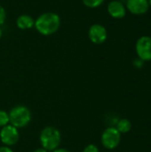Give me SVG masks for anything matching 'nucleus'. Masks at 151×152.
Segmentation results:
<instances>
[{
    "label": "nucleus",
    "instance_id": "obj_1",
    "mask_svg": "<svg viewBox=\"0 0 151 152\" xmlns=\"http://www.w3.org/2000/svg\"><path fill=\"white\" fill-rule=\"evenodd\" d=\"M61 26V18L55 12H44L35 20L36 31L44 36H50L58 31Z\"/></svg>",
    "mask_w": 151,
    "mask_h": 152
},
{
    "label": "nucleus",
    "instance_id": "obj_2",
    "mask_svg": "<svg viewBox=\"0 0 151 152\" xmlns=\"http://www.w3.org/2000/svg\"><path fill=\"white\" fill-rule=\"evenodd\" d=\"M39 140L43 149L47 151H53L60 146L61 135L57 128L47 126L41 131Z\"/></svg>",
    "mask_w": 151,
    "mask_h": 152
},
{
    "label": "nucleus",
    "instance_id": "obj_3",
    "mask_svg": "<svg viewBox=\"0 0 151 152\" xmlns=\"http://www.w3.org/2000/svg\"><path fill=\"white\" fill-rule=\"evenodd\" d=\"M9 115V123L10 125L15 126L16 128H22L28 126L31 120V112L30 110L23 105H18L13 107Z\"/></svg>",
    "mask_w": 151,
    "mask_h": 152
},
{
    "label": "nucleus",
    "instance_id": "obj_4",
    "mask_svg": "<svg viewBox=\"0 0 151 152\" xmlns=\"http://www.w3.org/2000/svg\"><path fill=\"white\" fill-rule=\"evenodd\" d=\"M121 134L115 126L107 127L101 134V142L102 146L107 150H115L121 142Z\"/></svg>",
    "mask_w": 151,
    "mask_h": 152
},
{
    "label": "nucleus",
    "instance_id": "obj_5",
    "mask_svg": "<svg viewBox=\"0 0 151 152\" xmlns=\"http://www.w3.org/2000/svg\"><path fill=\"white\" fill-rule=\"evenodd\" d=\"M135 50L138 58L143 61H151V37L142 36L141 37L135 45Z\"/></svg>",
    "mask_w": 151,
    "mask_h": 152
},
{
    "label": "nucleus",
    "instance_id": "obj_6",
    "mask_svg": "<svg viewBox=\"0 0 151 152\" xmlns=\"http://www.w3.org/2000/svg\"><path fill=\"white\" fill-rule=\"evenodd\" d=\"M20 134L18 128L8 124L7 126L2 127L0 131V140L4 146H12L16 144L19 141Z\"/></svg>",
    "mask_w": 151,
    "mask_h": 152
},
{
    "label": "nucleus",
    "instance_id": "obj_7",
    "mask_svg": "<svg viewBox=\"0 0 151 152\" xmlns=\"http://www.w3.org/2000/svg\"><path fill=\"white\" fill-rule=\"evenodd\" d=\"M88 37L92 43L95 45L103 44L108 37L106 28L101 24H93L88 30Z\"/></svg>",
    "mask_w": 151,
    "mask_h": 152
},
{
    "label": "nucleus",
    "instance_id": "obj_8",
    "mask_svg": "<svg viewBox=\"0 0 151 152\" xmlns=\"http://www.w3.org/2000/svg\"><path fill=\"white\" fill-rule=\"evenodd\" d=\"M126 8L134 15H143L150 9L149 0H127Z\"/></svg>",
    "mask_w": 151,
    "mask_h": 152
},
{
    "label": "nucleus",
    "instance_id": "obj_9",
    "mask_svg": "<svg viewBox=\"0 0 151 152\" xmlns=\"http://www.w3.org/2000/svg\"><path fill=\"white\" fill-rule=\"evenodd\" d=\"M108 12L109 14L115 19H122L126 14V9L124 4L118 0H113L108 4Z\"/></svg>",
    "mask_w": 151,
    "mask_h": 152
},
{
    "label": "nucleus",
    "instance_id": "obj_10",
    "mask_svg": "<svg viewBox=\"0 0 151 152\" xmlns=\"http://www.w3.org/2000/svg\"><path fill=\"white\" fill-rule=\"evenodd\" d=\"M16 25L20 29H30L35 26V20L28 14H21L16 20Z\"/></svg>",
    "mask_w": 151,
    "mask_h": 152
},
{
    "label": "nucleus",
    "instance_id": "obj_11",
    "mask_svg": "<svg viewBox=\"0 0 151 152\" xmlns=\"http://www.w3.org/2000/svg\"><path fill=\"white\" fill-rule=\"evenodd\" d=\"M115 127L121 134H123L129 133L132 130L133 125H132V122L128 118H121L116 123Z\"/></svg>",
    "mask_w": 151,
    "mask_h": 152
},
{
    "label": "nucleus",
    "instance_id": "obj_12",
    "mask_svg": "<svg viewBox=\"0 0 151 152\" xmlns=\"http://www.w3.org/2000/svg\"><path fill=\"white\" fill-rule=\"evenodd\" d=\"M83 4L88 8H97L101 6L104 0H82Z\"/></svg>",
    "mask_w": 151,
    "mask_h": 152
},
{
    "label": "nucleus",
    "instance_id": "obj_13",
    "mask_svg": "<svg viewBox=\"0 0 151 152\" xmlns=\"http://www.w3.org/2000/svg\"><path fill=\"white\" fill-rule=\"evenodd\" d=\"M9 124V115L6 111L0 110V127H4Z\"/></svg>",
    "mask_w": 151,
    "mask_h": 152
},
{
    "label": "nucleus",
    "instance_id": "obj_14",
    "mask_svg": "<svg viewBox=\"0 0 151 152\" xmlns=\"http://www.w3.org/2000/svg\"><path fill=\"white\" fill-rule=\"evenodd\" d=\"M5 20H6V12L4 8L0 4V26L5 22Z\"/></svg>",
    "mask_w": 151,
    "mask_h": 152
},
{
    "label": "nucleus",
    "instance_id": "obj_15",
    "mask_svg": "<svg viewBox=\"0 0 151 152\" xmlns=\"http://www.w3.org/2000/svg\"><path fill=\"white\" fill-rule=\"evenodd\" d=\"M83 152H100L99 148L95 144H88L85 149Z\"/></svg>",
    "mask_w": 151,
    "mask_h": 152
},
{
    "label": "nucleus",
    "instance_id": "obj_16",
    "mask_svg": "<svg viewBox=\"0 0 151 152\" xmlns=\"http://www.w3.org/2000/svg\"><path fill=\"white\" fill-rule=\"evenodd\" d=\"M133 66H134L135 68H137V69H142V68L143 67V65H144V61H143L142 60H141L140 58H137V59H135V60L133 61Z\"/></svg>",
    "mask_w": 151,
    "mask_h": 152
},
{
    "label": "nucleus",
    "instance_id": "obj_17",
    "mask_svg": "<svg viewBox=\"0 0 151 152\" xmlns=\"http://www.w3.org/2000/svg\"><path fill=\"white\" fill-rule=\"evenodd\" d=\"M0 152H13L12 149L8 146H1L0 147Z\"/></svg>",
    "mask_w": 151,
    "mask_h": 152
},
{
    "label": "nucleus",
    "instance_id": "obj_18",
    "mask_svg": "<svg viewBox=\"0 0 151 152\" xmlns=\"http://www.w3.org/2000/svg\"><path fill=\"white\" fill-rule=\"evenodd\" d=\"M52 152H70L69 150H67V149H62V148H61V149H56V150H54V151H53Z\"/></svg>",
    "mask_w": 151,
    "mask_h": 152
},
{
    "label": "nucleus",
    "instance_id": "obj_19",
    "mask_svg": "<svg viewBox=\"0 0 151 152\" xmlns=\"http://www.w3.org/2000/svg\"><path fill=\"white\" fill-rule=\"evenodd\" d=\"M33 152H48V151H45L44 149L41 148V149H36V151H34Z\"/></svg>",
    "mask_w": 151,
    "mask_h": 152
},
{
    "label": "nucleus",
    "instance_id": "obj_20",
    "mask_svg": "<svg viewBox=\"0 0 151 152\" xmlns=\"http://www.w3.org/2000/svg\"><path fill=\"white\" fill-rule=\"evenodd\" d=\"M2 35H3V31H2V28H0V38H1V37H2Z\"/></svg>",
    "mask_w": 151,
    "mask_h": 152
},
{
    "label": "nucleus",
    "instance_id": "obj_21",
    "mask_svg": "<svg viewBox=\"0 0 151 152\" xmlns=\"http://www.w3.org/2000/svg\"><path fill=\"white\" fill-rule=\"evenodd\" d=\"M149 4H150V7H151V0H149Z\"/></svg>",
    "mask_w": 151,
    "mask_h": 152
}]
</instances>
